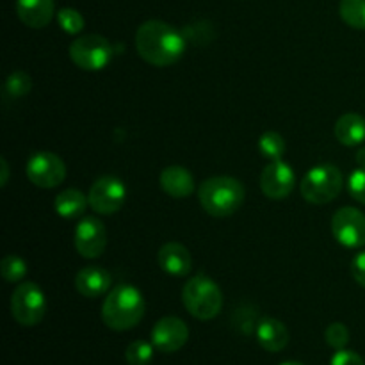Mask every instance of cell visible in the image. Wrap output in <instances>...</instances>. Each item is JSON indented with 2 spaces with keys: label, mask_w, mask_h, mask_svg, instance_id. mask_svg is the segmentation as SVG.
Here are the masks:
<instances>
[{
  "label": "cell",
  "mask_w": 365,
  "mask_h": 365,
  "mask_svg": "<svg viewBox=\"0 0 365 365\" xmlns=\"http://www.w3.org/2000/svg\"><path fill=\"white\" fill-rule=\"evenodd\" d=\"M184 34L163 20H148L135 32V50L139 57L157 68L178 63L185 53Z\"/></svg>",
  "instance_id": "6da1fadb"
},
{
  "label": "cell",
  "mask_w": 365,
  "mask_h": 365,
  "mask_svg": "<svg viewBox=\"0 0 365 365\" xmlns=\"http://www.w3.org/2000/svg\"><path fill=\"white\" fill-rule=\"evenodd\" d=\"M143 316H145V298L134 285H116L103 299L102 321L110 330H130L141 323Z\"/></svg>",
  "instance_id": "7a4b0ae2"
},
{
  "label": "cell",
  "mask_w": 365,
  "mask_h": 365,
  "mask_svg": "<svg viewBox=\"0 0 365 365\" xmlns=\"http://www.w3.org/2000/svg\"><path fill=\"white\" fill-rule=\"evenodd\" d=\"M198 200L209 216L228 217L245 203V185L234 177H210L200 185Z\"/></svg>",
  "instance_id": "3957f363"
},
{
  "label": "cell",
  "mask_w": 365,
  "mask_h": 365,
  "mask_svg": "<svg viewBox=\"0 0 365 365\" xmlns=\"http://www.w3.org/2000/svg\"><path fill=\"white\" fill-rule=\"evenodd\" d=\"M182 302L195 319L210 321L220 316L223 309V292L212 278L198 274L184 285Z\"/></svg>",
  "instance_id": "277c9868"
},
{
  "label": "cell",
  "mask_w": 365,
  "mask_h": 365,
  "mask_svg": "<svg viewBox=\"0 0 365 365\" xmlns=\"http://www.w3.org/2000/svg\"><path fill=\"white\" fill-rule=\"evenodd\" d=\"M344 177L341 170L334 164H319L312 168L305 177L302 178L299 191L309 203L314 205H327L334 202L342 191Z\"/></svg>",
  "instance_id": "5b68a950"
},
{
  "label": "cell",
  "mask_w": 365,
  "mask_h": 365,
  "mask_svg": "<svg viewBox=\"0 0 365 365\" xmlns=\"http://www.w3.org/2000/svg\"><path fill=\"white\" fill-rule=\"evenodd\" d=\"M11 316L21 327H36L46 312L45 292L34 282H21L11 294Z\"/></svg>",
  "instance_id": "8992f818"
},
{
  "label": "cell",
  "mask_w": 365,
  "mask_h": 365,
  "mask_svg": "<svg viewBox=\"0 0 365 365\" xmlns=\"http://www.w3.org/2000/svg\"><path fill=\"white\" fill-rule=\"evenodd\" d=\"M113 45L103 36H78L70 45V59L86 71H100L113 61Z\"/></svg>",
  "instance_id": "52a82bcc"
},
{
  "label": "cell",
  "mask_w": 365,
  "mask_h": 365,
  "mask_svg": "<svg viewBox=\"0 0 365 365\" xmlns=\"http://www.w3.org/2000/svg\"><path fill=\"white\" fill-rule=\"evenodd\" d=\"M29 180L41 189H53L66 178V166L63 159L52 152H36L25 168Z\"/></svg>",
  "instance_id": "ba28073f"
},
{
  "label": "cell",
  "mask_w": 365,
  "mask_h": 365,
  "mask_svg": "<svg viewBox=\"0 0 365 365\" xmlns=\"http://www.w3.org/2000/svg\"><path fill=\"white\" fill-rule=\"evenodd\" d=\"M125 198H127V187L118 177H100L89 189V207L96 214L109 216V214L118 212L123 207Z\"/></svg>",
  "instance_id": "9c48e42d"
},
{
  "label": "cell",
  "mask_w": 365,
  "mask_h": 365,
  "mask_svg": "<svg viewBox=\"0 0 365 365\" xmlns=\"http://www.w3.org/2000/svg\"><path fill=\"white\" fill-rule=\"evenodd\" d=\"M331 232L339 245L362 248L365 245V216L355 207H342L331 217Z\"/></svg>",
  "instance_id": "30bf717a"
},
{
  "label": "cell",
  "mask_w": 365,
  "mask_h": 365,
  "mask_svg": "<svg viewBox=\"0 0 365 365\" xmlns=\"http://www.w3.org/2000/svg\"><path fill=\"white\" fill-rule=\"evenodd\" d=\"M75 250L84 259H98L107 246L106 227L96 217H82L73 232Z\"/></svg>",
  "instance_id": "8fae6325"
},
{
  "label": "cell",
  "mask_w": 365,
  "mask_h": 365,
  "mask_svg": "<svg viewBox=\"0 0 365 365\" xmlns=\"http://www.w3.org/2000/svg\"><path fill=\"white\" fill-rule=\"evenodd\" d=\"M296 185V173L284 160H271L260 173V189L271 200H284Z\"/></svg>",
  "instance_id": "7c38bea8"
},
{
  "label": "cell",
  "mask_w": 365,
  "mask_h": 365,
  "mask_svg": "<svg viewBox=\"0 0 365 365\" xmlns=\"http://www.w3.org/2000/svg\"><path fill=\"white\" fill-rule=\"evenodd\" d=\"M189 328L180 317L166 316L157 321L152 328V344L160 353H175L185 346Z\"/></svg>",
  "instance_id": "4fadbf2b"
},
{
  "label": "cell",
  "mask_w": 365,
  "mask_h": 365,
  "mask_svg": "<svg viewBox=\"0 0 365 365\" xmlns=\"http://www.w3.org/2000/svg\"><path fill=\"white\" fill-rule=\"evenodd\" d=\"M157 262L171 277H185L192 267L191 253L180 242H166L157 253Z\"/></svg>",
  "instance_id": "5bb4252c"
},
{
  "label": "cell",
  "mask_w": 365,
  "mask_h": 365,
  "mask_svg": "<svg viewBox=\"0 0 365 365\" xmlns=\"http://www.w3.org/2000/svg\"><path fill=\"white\" fill-rule=\"evenodd\" d=\"M113 285L109 271L100 266L82 267L75 277V287L86 298H100L106 294Z\"/></svg>",
  "instance_id": "9a60e30c"
},
{
  "label": "cell",
  "mask_w": 365,
  "mask_h": 365,
  "mask_svg": "<svg viewBox=\"0 0 365 365\" xmlns=\"http://www.w3.org/2000/svg\"><path fill=\"white\" fill-rule=\"evenodd\" d=\"M16 14L31 29H43L56 14L53 0H16Z\"/></svg>",
  "instance_id": "2e32d148"
},
{
  "label": "cell",
  "mask_w": 365,
  "mask_h": 365,
  "mask_svg": "<svg viewBox=\"0 0 365 365\" xmlns=\"http://www.w3.org/2000/svg\"><path fill=\"white\" fill-rule=\"evenodd\" d=\"M160 187L171 198H189L195 192L196 184L192 175L182 166H168L160 171Z\"/></svg>",
  "instance_id": "e0dca14e"
},
{
  "label": "cell",
  "mask_w": 365,
  "mask_h": 365,
  "mask_svg": "<svg viewBox=\"0 0 365 365\" xmlns=\"http://www.w3.org/2000/svg\"><path fill=\"white\" fill-rule=\"evenodd\" d=\"M257 341L262 346L266 351L278 353L285 349L289 344V331L282 321L274 319V317H264L259 324H257Z\"/></svg>",
  "instance_id": "ac0fdd59"
},
{
  "label": "cell",
  "mask_w": 365,
  "mask_h": 365,
  "mask_svg": "<svg viewBox=\"0 0 365 365\" xmlns=\"http://www.w3.org/2000/svg\"><path fill=\"white\" fill-rule=\"evenodd\" d=\"M335 138L344 146H359L365 141V118L346 113L335 123Z\"/></svg>",
  "instance_id": "d6986e66"
},
{
  "label": "cell",
  "mask_w": 365,
  "mask_h": 365,
  "mask_svg": "<svg viewBox=\"0 0 365 365\" xmlns=\"http://www.w3.org/2000/svg\"><path fill=\"white\" fill-rule=\"evenodd\" d=\"M88 205V196L78 189H66V191L59 192L53 200V209L64 220H73V217L82 216Z\"/></svg>",
  "instance_id": "ffe728a7"
},
{
  "label": "cell",
  "mask_w": 365,
  "mask_h": 365,
  "mask_svg": "<svg viewBox=\"0 0 365 365\" xmlns=\"http://www.w3.org/2000/svg\"><path fill=\"white\" fill-rule=\"evenodd\" d=\"M339 14L349 27L365 31V0H341Z\"/></svg>",
  "instance_id": "44dd1931"
},
{
  "label": "cell",
  "mask_w": 365,
  "mask_h": 365,
  "mask_svg": "<svg viewBox=\"0 0 365 365\" xmlns=\"http://www.w3.org/2000/svg\"><path fill=\"white\" fill-rule=\"evenodd\" d=\"M285 148H287L285 139L282 138L278 132H273V130L264 132V134L259 138V150L266 159L282 160V157H284L285 153Z\"/></svg>",
  "instance_id": "7402d4cb"
},
{
  "label": "cell",
  "mask_w": 365,
  "mask_h": 365,
  "mask_svg": "<svg viewBox=\"0 0 365 365\" xmlns=\"http://www.w3.org/2000/svg\"><path fill=\"white\" fill-rule=\"evenodd\" d=\"M0 273L9 284H20L27 274V264L18 255H6L0 264Z\"/></svg>",
  "instance_id": "603a6c76"
},
{
  "label": "cell",
  "mask_w": 365,
  "mask_h": 365,
  "mask_svg": "<svg viewBox=\"0 0 365 365\" xmlns=\"http://www.w3.org/2000/svg\"><path fill=\"white\" fill-rule=\"evenodd\" d=\"M155 346L146 341H134L125 351V360L128 365H148L153 359Z\"/></svg>",
  "instance_id": "cb8c5ba5"
},
{
  "label": "cell",
  "mask_w": 365,
  "mask_h": 365,
  "mask_svg": "<svg viewBox=\"0 0 365 365\" xmlns=\"http://www.w3.org/2000/svg\"><path fill=\"white\" fill-rule=\"evenodd\" d=\"M57 21H59L61 29H63L66 34H78V32L84 31V16L78 13L73 7H63V9L57 11Z\"/></svg>",
  "instance_id": "d4e9b609"
},
{
  "label": "cell",
  "mask_w": 365,
  "mask_h": 365,
  "mask_svg": "<svg viewBox=\"0 0 365 365\" xmlns=\"http://www.w3.org/2000/svg\"><path fill=\"white\" fill-rule=\"evenodd\" d=\"M31 75L21 70L13 71L6 81V95L11 96V98H21V96H25L31 91Z\"/></svg>",
  "instance_id": "484cf974"
},
{
  "label": "cell",
  "mask_w": 365,
  "mask_h": 365,
  "mask_svg": "<svg viewBox=\"0 0 365 365\" xmlns=\"http://www.w3.org/2000/svg\"><path fill=\"white\" fill-rule=\"evenodd\" d=\"M324 339H327L328 346H331L334 349H344L349 342L348 327L342 323H331L324 330Z\"/></svg>",
  "instance_id": "4316f807"
},
{
  "label": "cell",
  "mask_w": 365,
  "mask_h": 365,
  "mask_svg": "<svg viewBox=\"0 0 365 365\" xmlns=\"http://www.w3.org/2000/svg\"><path fill=\"white\" fill-rule=\"evenodd\" d=\"M349 195L356 200V202L364 203L365 205V166H360L359 170H355L349 177L348 182Z\"/></svg>",
  "instance_id": "83f0119b"
},
{
  "label": "cell",
  "mask_w": 365,
  "mask_h": 365,
  "mask_svg": "<svg viewBox=\"0 0 365 365\" xmlns=\"http://www.w3.org/2000/svg\"><path fill=\"white\" fill-rule=\"evenodd\" d=\"M330 365H365L364 359L355 351H349V349H337L334 356H331Z\"/></svg>",
  "instance_id": "f1b7e54d"
},
{
  "label": "cell",
  "mask_w": 365,
  "mask_h": 365,
  "mask_svg": "<svg viewBox=\"0 0 365 365\" xmlns=\"http://www.w3.org/2000/svg\"><path fill=\"white\" fill-rule=\"evenodd\" d=\"M351 274L356 284L365 287V252L356 253L351 260Z\"/></svg>",
  "instance_id": "f546056e"
},
{
  "label": "cell",
  "mask_w": 365,
  "mask_h": 365,
  "mask_svg": "<svg viewBox=\"0 0 365 365\" xmlns=\"http://www.w3.org/2000/svg\"><path fill=\"white\" fill-rule=\"evenodd\" d=\"M0 171H2V177H0V185H2V187H6L7 180H9V164H7L6 157H2V159H0Z\"/></svg>",
  "instance_id": "4dcf8cb0"
},
{
  "label": "cell",
  "mask_w": 365,
  "mask_h": 365,
  "mask_svg": "<svg viewBox=\"0 0 365 365\" xmlns=\"http://www.w3.org/2000/svg\"><path fill=\"white\" fill-rule=\"evenodd\" d=\"M356 159H359L360 166H365V150H360L359 155H356Z\"/></svg>",
  "instance_id": "1f68e13d"
},
{
  "label": "cell",
  "mask_w": 365,
  "mask_h": 365,
  "mask_svg": "<svg viewBox=\"0 0 365 365\" xmlns=\"http://www.w3.org/2000/svg\"><path fill=\"white\" fill-rule=\"evenodd\" d=\"M280 365H303V364H299V362H292V360H291V362H284V364H280Z\"/></svg>",
  "instance_id": "d6a6232c"
}]
</instances>
